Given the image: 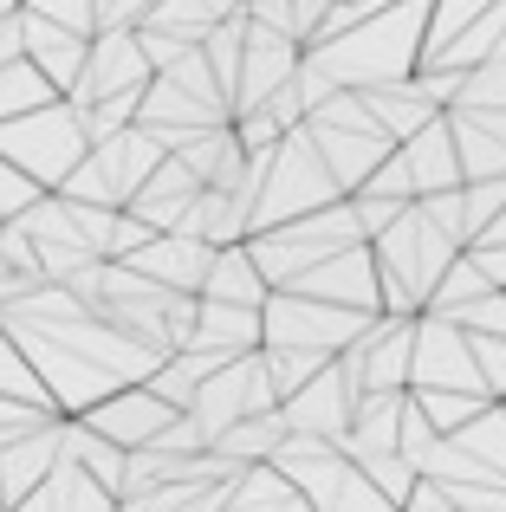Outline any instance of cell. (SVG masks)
<instances>
[{
	"instance_id": "2e32d148",
	"label": "cell",
	"mask_w": 506,
	"mask_h": 512,
	"mask_svg": "<svg viewBox=\"0 0 506 512\" xmlns=\"http://www.w3.org/2000/svg\"><path fill=\"white\" fill-rule=\"evenodd\" d=\"M228 512H312V500H305V493L292 487L273 461H266V467H247V474L234 480Z\"/></svg>"
},
{
	"instance_id": "52a82bcc",
	"label": "cell",
	"mask_w": 506,
	"mask_h": 512,
	"mask_svg": "<svg viewBox=\"0 0 506 512\" xmlns=\"http://www.w3.org/2000/svg\"><path fill=\"white\" fill-rule=\"evenodd\" d=\"M182 409H169L163 396H156L150 383L143 389H117V396H104L91 415H78V422L91 428V435H104V441H117L124 454H137V448H156V435H163L169 422H176Z\"/></svg>"
},
{
	"instance_id": "4fadbf2b",
	"label": "cell",
	"mask_w": 506,
	"mask_h": 512,
	"mask_svg": "<svg viewBox=\"0 0 506 512\" xmlns=\"http://www.w3.org/2000/svg\"><path fill=\"white\" fill-rule=\"evenodd\" d=\"M202 299H208V305H241V312H266L273 286H266V273L253 266L247 247H228V253L215 260V273H208Z\"/></svg>"
},
{
	"instance_id": "ffe728a7",
	"label": "cell",
	"mask_w": 506,
	"mask_h": 512,
	"mask_svg": "<svg viewBox=\"0 0 506 512\" xmlns=\"http://www.w3.org/2000/svg\"><path fill=\"white\" fill-rule=\"evenodd\" d=\"M0 396L33 402V409H52L46 389H39V376H33V363H26V350H20V338L7 331V318H0ZM52 415H59V409H52Z\"/></svg>"
},
{
	"instance_id": "9a60e30c",
	"label": "cell",
	"mask_w": 506,
	"mask_h": 512,
	"mask_svg": "<svg viewBox=\"0 0 506 512\" xmlns=\"http://www.w3.org/2000/svg\"><path fill=\"white\" fill-rule=\"evenodd\" d=\"M13 512H117V500L98 487V480L85 474V467H72V461H59V474L46 480V487L33 493V500H20Z\"/></svg>"
},
{
	"instance_id": "7c38bea8",
	"label": "cell",
	"mask_w": 506,
	"mask_h": 512,
	"mask_svg": "<svg viewBox=\"0 0 506 512\" xmlns=\"http://www.w3.org/2000/svg\"><path fill=\"white\" fill-rule=\"evenodd\" d=\"M20 33H26V59L46 72V85L59 91V98H72L78 78H85V65H91V39L65 33V26L39 20V13H20Z\"/></svg>"
},
{
	"instance_id": "8fae6325",
	"label": "cell",
	"mask_w": 506,
	"mask_h": 512,
	"mask_svg": "<svg viewBox=\"0 0 506 512\" xmlns=\"http://www.w3.org/2000/svg\"><path fill=\"white\" fill-rule=\"evenodd\" d=\"M396 156H403V169H409V188H416V201L448 195V188L468 182V175H461V150H455V124H448V117H435L429 130H416V137H409Z\"/></svg>"
},
{
	"instance_id": "30bf717a",
	"label": "cell",
	"mask_w": 506,
	"mask_h": 512,
	"mask_svg": "<svg viewBox=\"0 0 506 512\" xmlns=\"http://www.w3.org/2000/svg\"><path fill=\"white\" fill-rule=\"evenodd\" d=\"M195 201H202V175L182 163V156H169V163L137 188L130 214H137L150 234H182V227H189V214H195Z\"/></svg>"
},
{
	"instance_id": "44dd1931",
	"label": "cell",
	"mask_w": 506,
	"mask_h": 512,
	"mask_svg": "<svg viewBox=\"0 0 506 512\" xmlns=\"http://www.w3.org/2000/svg\"><path fill=\"white\" fill-rule=\"evenodd\" d=\"M20 13H39V20L65 26L78 39H98V0H26Z\"/></svg>"
},
{
	"instance_id": "8992f818",
	"label": "cell",
	"mask_w": 506,
	"mask_h": 512,
	"mask_svg": "<svg viewBox=\"0 0 506 512\" xmlns=\"http://www.w3.org/2000/svg\"><path fill=\"white\" fill-rule=\"evenodd\" d=\"M357 389H351V376L331 363L318 383H305L299 396H286L279 402V422H286V435H312V441H344L351 435V415H357Z\"/></svg>"
},
{
	"instance_id": "5b68a950",
	"label": "cell",
	"mask_w": 506,
	"mask_h": 512,
	"mask_svg": "<svg viewBox=\"0 0 506 512\" xmlns=\"http://www.w3.org/2000/svg\"><path fill=\"white\" fill-rule=\"evenodd\" d=\"M156 85L150 59H143V39L137 33H98L91 39V65L85 78H78V91L65 104H111V98H143V91Z\"/></svg>"
},
{
	"instance_id": "cb8c5ba5",
	"label": "cell",
	"mask_w": 506,
	"mask_h": 512,
	"mask_svg": "<svg viewBox=\"0 0 506 512\" xmlns=\"http://www.w3.org/2000/svg\"><path fill=\"white\" fill-rule=\"evenodd\" d=\"M13 13H20V0H0V20H13Z\"/></svg>"
},
{
	"instance_id": "7402d4cb",
	"label": "cell",
	"mask_w": 506,
	"mask_h": 512,
	"mask_svg": "<svg viewBox=\"0 0 506 512\" xmlns=\"http://www.w3.org/2000/svg\"><path fill=\"white\" fill-rule=\"evenodd\" d=\"M39 201H46V188H39L26 169H13L7 156H0V221H26Z\"/></svg>"
},
{
	"instance_id": "5bb4252c",
	"label": "cell",
	"mask_w": 506,
	"mask_h": 512,
	"mask_svg": "<svg viewBox=\"0 0 506 512\" xmlns=\"http://www.w3.org/2000/svg\"><path fill=\"white\" fill-rule=\"evenodd\" d=\"M65 461L72 467H85L91 480H98L104 493H111L117 506H124V480H130V454L117 448V441H104V435H91L85 422H65Z\"/></svg>"
},
{
	"instance_id": "277c9868",
	"label": "cell",
	"mask_w": 506,
	"mask_h": 512,
	"mask_svg": "<svg viewBox=\"0 0 506 512\" xmlns=\"http://www.w3.org/2000/svg\"><path fill=\"white\" fill-rule=\"evenodd\" d=\"M260 318H266V350H318V357H344V350L377 325L364 312L305 299V292H273Z\"/></svg>"
},
{
	"instance_id": "6da1fadb",
	"label": "cell",
	"mask_w": 506,
	"mask_h": 512,
	"mask_svg": "<svg viewBox=\"0 0 506 512\" xmlns=\"http://www.w3.org/2000/svg\"><path fill=\"white\" fill-rule=\"evenodd\" d=\"M429 26H435V0H396L377 20L351 26V33L312 46L305 59L331 78L338 91H383L403 85L422 72V52H429Z\"/></svg>"
},
{
	"instance_id": "7a4b0ae2",
	"label": "cell",
	"mask_w": 506,
	"mask_h": 512,
	"mask_svg": "<svg viewBox=\"0 0 506 512\" xmlns=\"http://www.w3.org/2000/svg\"><path fill=\"white\" fill-rule=\"evenodd\" d=\"M338 201H351V195H344V188H338V175L325 169L318 143L305 137V130H292V137L273 150V163H266L260 201H253V234L292 227V221H305V214L338 208Z\"/></svg>"
},
{
	"instance_id": "3957f363",
	"label": "cell",
	"mask_w": 506,
	"mask_h": 512,
	"mask_svg": "<svg viewBox=\"0 0 506 512\" xmlns=\"http://www.w3.org/2000/svg\"><path fill=\"white\" fill-rule=\"evenodd\" d=\"M0 156H7L13 169H26L46 195H59V188L85 169V156H91L85 117L59 98V104H46V111L20 117V124H0Z\"/></svg>"
},
{
	"instance_id": "ba28073f",
	"label": "cell",
	"mask_w": 506,
	"mask_h": 512,
	"mask_svg": "<svg viewBox=\"0 0 506 512\" xmlns=\"http://www.w3.org/2000/svg\"><path fill=\"white\" fill-rule=\"evenodd\" d=\"M59 461H65V415H59V422H46V428L13 435L7 448H0V500H7V512L20 506V500H33V493L59 474Z\"/></svg>"
},
{
	"instance_id": "603a6c76",
	"label": "cell",
	"mask_w": 506,
	"mask_h": 512,
	"mask_svg": "<svg viewBox=\"0 0 506 512\" xmlns=\"http://www.w3.org/2000/svg\"><path fill=\"white\" fill-rule=\"evenodd\" d=\"M163 0H98V33H137Z\"/></svg>"
},
{
	"instance_id": "9c48e42d",
	"label": "cell",
	"mask_w": 506,
	"mask_h": 512,
	"mask_svg": "<svg viewBox=\"0 0 506 512\" xmlns=\"http://www.w3.org/2000/svg\"><path fill=\"white\" fill-rule=\"evenodd\" d=\"M215 260H221V253L202 247L195 234H156L150 247H143L137 260H124V266H130V273H143V279H156V286H169V292H189V299H202Z\"/></svg>"
},
{
	"instance_id": "e0dca14e",
	"label": "cell",
	"mask_w": 506,
	"mask_h": 512,
	"mask_svg": "<svg viewBox=\"0 0 506 512\" xmlns=\"http://www.w3.org/2000/svg\"><path fill=\"white\" fill-rule=\"evenodd\" d=\"M46 104H59V91L46 85V72H39L33 59H13L7 72H0V124H20V117L46 111Z\"/></svg>"
},
{
	"instance_id": "d6986e66",
	"label": "cell",
	"mask_w": 506,
	"mask_h": 512,
	"mask_svg": "<svg viewBox=\"0 0 506 512\" xmlns=\"http://www.w3.org/2000/svg\"><path fill=\"white\" fill-rule=\"evenodd\" d=\"M143 26H156V33L182 39V46H208V33L221 26V13L208 7V0H163V7H156Z\"/></svg>"
},
{
	"instance_id": "ac0fdd59",
	"label": "cell",
	"mask_w": 506,
	"mask_h": 512,
	"mask_svg": "<svg viewBox=\"0 0 506 512\" xmlns=\"http://www.w3.org/2000/svg\"><path fill=\"white\" fill-rule=\"evenodd\" d=\"M208 65H215L221 91H228V104L241 98V72H247V13H234V20H221L215 33H208Z\"/></svg>"
}]
</instances>
